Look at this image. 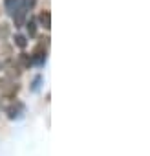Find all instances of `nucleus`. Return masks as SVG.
<instances>
[{
    "label": "nucleus",
    "mask_w": 150,
    "mask_h": 156,
    "mask_svg": "<svg viewBox=\"0 0 150 156\" xmlns=\"http://www.w3.org/2000/svg\"><path fill=\"white\" fill-rule=\"evenodd\" d=\"M6 114H8L9 119H20V118H24V114H26V107H24L22 101H13V103L8 107Z\"/></svg>",
    "instance_id": "nucleus-1"
},
{
    "label": "nucleus",
    "mask_w": 150,
    "mask_h": 156,
    "mask_svg": "<svg viewBox=\"0 0 150 156\" xmlns=\"http://www.w3.org/2000/svg\"><path fill=\"white\" fill-rule=\"evenodd\" d=\"M11 17H13V22H15V28H22L24 24H26V19H28V9L19 2V6H17V9L11 13Z\"/></svg>",
    "instance_id": "nucleus-2"
},
{
    "label": "nucleus",
    "mask_w": 150,
    "mask_h": 156,
    "mask_svg": "<svg viewBox=\"0 0 150 156\" xmlns=\"http://www.w3.org/2000/svg\"><path fill=\"white\" fill-rule=\"evenodd\" d=\"M29 57H31V64L42 66V64L46 62V50H44V46H42V44H40V46H37Z\"/></svg>",
    "instance_id": "nucleus-3"
},
{
    "label": "nucleus",
    "mask_w": 150,
    "mask_h": 156,
    "mask_svg": "<svg viewBox=\"0 0 150 156\" xmlns=\"http://www.w3.org/2000/svg\"><path fill=\"white\" fill-rule=\"evenodd\" d=\"M39 20H40V24L44 26V30H49V28H51V13H49V11H42L40 17H39Z\"/></svg>",
    "instance_id": "nucleus-4"
},
{
    "label": "nucleus",
    "mask_w": 150,
    "mask_h": 156,
    "mask_svg": "<svg viewBox=\"0 0 150 156\" xmlns=\"http://www.w3.org/2000/svg\"><path fill=\"white\" fill-rule=\"evenodd\" d=\"M19 64H20V68H29L31 66V57L28 53H20L19 55Z\"/></svg>",
    "instance_id": "nucleus-5"
},
{
    "label": "nucleus",
    "mask_w": 150,
    "mask_h": 156,
    "mask_svg": "<svg viewBox=\"0 0 150 156\" xmlns=\"http://www.w3.org/2000/svg\"><path fill=\"white\" fill-rule=\"evenodd\" d=\"M24 26L28 28V35H29V37H35V35H37V22H35L33 19H29V22L26 20Z\"/></svg>",
    "instance_id": "nucleus-6"
},
{
    "label": "nucleus",
    "mask_w": 150,
    "mask_h": 156,
    "mask_svg": "<svg viewBox=\"0 0 150 156\" xmlns=\"http://www.w3.org/2000/svg\"><path fill=\"white\" fill-rule=\"evenodd\" d=\"M4 6H6V11L11 15L17 9V6H19V0H4Z\"/></svg>",
    "instance_id": "nucleus-7"
},
{
    "label": "nucleus",
    "mask_w": 150,
    "mask_h": 156,
    "mask_svg": "<svg viewBox=\"0 0 150 156\" xmlns=\"http://www.w3.org/2000/svg\"><path fill=\"white\" fill-rule=\"evenodd\" d=\"M9 37V26L6 22H0V41H4Z\"/></svg>",
    "instance_id": "nucleus-8"
},
{
    "label": "nucleus",
    "mask_w": 150,
    "mask_h": 156,
    "mask_svg": "<svg viewBox=\"0 0 150 156\" xmlns=\"http://www.w3.org/2000/svg\"><path fill=\"white\" fill-rule=\"evenodd\" d=\"M15 44H17L19 48H22V50H24V48L28 46V41H26V37H24V35H15Z\"/></svg>",
    "instance_id": "nucleus-9"
},
{
    "label": "nucleus",
    "mask_w": 150,
    "mask_h": 156,
    "mask_svg": "<svg viewBox=\"0 0 150 156\" xmlns=\"http://www.w3.org/2000/svg\"><path fill=\"white\" fill-rule=\"evenodd\" d=\"M20 4H22V6H24V8H26L28 11H29V9H31V8H33L35 4H37V0H22Z\"/></svg>",
    "instance_id": "nucleus-10"
},
{
    "label": "nucleus",
    "mask_w": 150,
    "mask_h": 156,
    "mask_svg": "<svg viewBox=\"0 0 150 156\" xmlns=\"http://www.w3.org/2000/svg\"><path fill=\"white\" fill-rule=\"evenodd\" d=\"M40 81H42V77H40V75H37V77H35V81H33V87H31V90H33V92H37V90H39Z\"/></svg>",
    "instance_id": "nucleus-11"
},
{
    "label": "nucleus",
    "mask_w": 150,
    "mask_h": 156,
    "mask_svg": "<svg viewBox=\"0 0 150 156\" xmlns=\"http://www.w3.org/2000/svg\"><path fill=\"white\" fill-rule=\"evenodd\" d=\"M0 70H2V62H0Z\"/></svg>",
    "instance_id": "nucleus-12"
}]
</instances>
